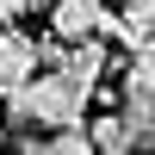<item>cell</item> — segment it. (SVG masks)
Masks as SVG:
<instances>
[{
    "label": "cell",
    "instance_id": "1",
    "mask_svg": "<svg viewBox=\"0 0 155 155\" xmlns=\"http://www.w3.org/2000/svg\"><path fill=\"white\" fill-rule=\"evenodd\" d=\"M81 106H87V93H81L62 68H56V74H31L25 87L6 93V124H12V130H25V124L56 130V124H81Z\"/></svg>",
    "mask_w": 155,
    "mask_h": 155
},
{
    "label": "cell",
    "instance_id": "2",
    "mask_svg": "<svg viewBox=\"0 0 155 155\" xmlns=\"http://www.w3.org/2000/svg\"><path fill=\"white\" fill-rule=\"evenodd\" d=\"M74 37H118V12H106V0H50V44Z\"/></svg>",
    "mask_w": 155,
    "mask_h": 155
},
{
    "label": "cell",
    "instance_id": "3",
    "mask_svg": "<svg viewBox=\"0 0 155 155\" xmlns=\"http://www.w3.org/2000/svg\"><path fill=\"white\" fill-rule=\"evenodd\" d=\"M106 62H112V56H106V37H74V44L56 50V68L68 74L81 93H93V87L106 81Z\"/></svg>",
    "mask_w": 155,
    "mask_h": 155
},
{
    "label": "cell",
    "instance_id": "4",
    "mask_svg": "<svg viewBox=\"0 0 155 155\" xmlns=\"http://www.w3.org/2000/svg\"><path fill=\"white\" fill-rule=\"evenodd\" d=\"M37 56H44V50H37L25 31L0 25V93H12V87L31 81V74H37Z\"/></svg>",
    "mask_w": 155,
    "mask_h": 155
},
{
    "label": "cell",
    "instance_id": "5",
    "mask_svg": "<svg viewBox=\"0 0 155 155\" xmlns=\"http://www.w3.org/2000/svg\"><path fill=\"white\" fill-rule=\"evenodd\" d=\"M87 137H93V149H112V155L143 143V137H137V124L124 118V112H106V118H93V130H87Z\"/></svg>",
    "mask_w": 155,
    "mask_h": 155
},
{
    "label": "cell",
    "instance_id": "6",
    "mask_svg": "<svg viewBox=\"0 0 155 155\" xmlns=\"http://www.w3.org/2000/svg\"><path fill=\"white\" fill-rule=\"evenodd\" d=\"M118 37H124V44H149V37H155V0H124V6H118Z\"/></svg>",
    "mask_w": 155,
    "mask_h": 155
},
{
    "label": "cell",
    "instance_id": "7",
    "mask_svg": "<svg viewBox=\"0 0 155 155\" xmlns=\"http://www.w3.org/2000/svg\"><path fill=\"white\" fill-rule=\"evenodd\" d=\"M44 149H56V155H87V149H93V137H87L81 124H56V130L44 137Z\"/></svg>",
    "mask_w": 155,
    "mask_h": 155
},
{
    "label": "cell",
    "instance_id": "8",
    "mask_svg": "<svg viewBox=\"0 0 155 155\" xmlns=\"http://www.w3.org/2000/svg\"><path fill=\"white\" fill-rule=\"evenodd\" d=\"M19 6H25V0H0V25H6L12 12H19Z\"/></svg>",
    "mask_w": 155,
    "mask_h": 155
}]
</instances>
